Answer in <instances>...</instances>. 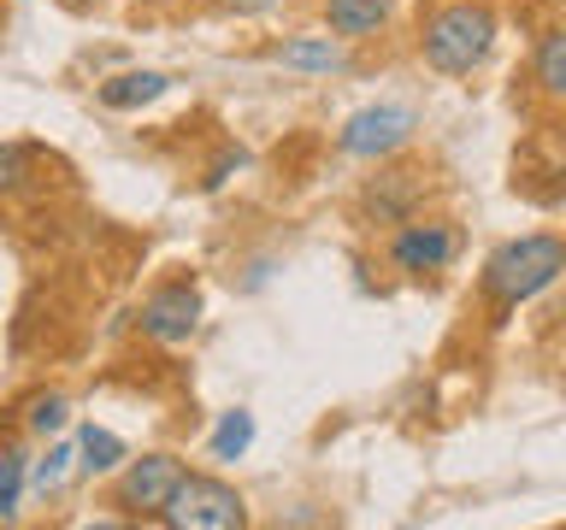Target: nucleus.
<instances>
[{
  "mask_svg": "<svg viewBox=\"0 0 566 530\" xmlns=\"http://www.w3.org/2000/svg\"><path fill=\"white\" fill-rule=\"evenodd\" d=\"M560 272H566V242L560 236H520V242H502L484 259V295L507 312V307H520V300L543 295Z\"/></svg>",
  "mask_w": 566,
  "mask_h": 530,
  "instance_id": "f03ea898",
  "label": "nucleus"
},
{
  "mask_svg": "<svg viewBox=\"0 0 566 530\" xmlns=\"http://www.w3.org/2000/svg\"><path fill=\"white\" fill-rule=\"evenodd\" d=\"M65 418H71L65 395H42V401L30 406V431H35V436H48V431H65Z\"/></svg>",
  "mask_w": 566,
  "mask_h": 530,
  "instance_id": "2eb2a0df",
  "label": "nucleus"
},
{
  "mask_svg": "<svg viewBox=\"0 0 566 530\" xmlns=\"http://www.w3.org/2000/svg\"><path fill=\"white\" fill-rule=\"evenodd\" d=\"M248 442H254V413L237 406V413H224L219 431H212V459H242Z\"/></svg>",
  "mask_w": 566,
  "mask_h": 530,
  "instance_id": "9b49d317",
  "label": "nucleus"
},
{
  "mask_svg": "<svg viewBox=\"0 0 566 530\" xmlns=\"http://www.w3.org/2000/svg\"><path fill=\"white\" fill-rule=\"evenodd\" d=\"M407 136H413V113L407 106H366V113H354L343 124V153L354 159H384V153H396L407 148Z\"/></svg>",
  "mask_w": 566,
  "mask_h": 530,
  "instance_id": "20e7f679",
  "label": "nucleus"
},
{
  "mask_svg": "<svg viewBox=\"0 0 566 530\" xmlns=\"http://www.w3.org/2000/svg\"><path fill=\"white\" fill-rule=\"evenodd\" d=\"M277 60L290 71H343V47L325 42V35H301V42H283Z\"/></svg>",
  "mask_w": 566,
  "mask_h": 530,
  "instance_id": "9d476101",
  "label": "nucleus"
},
{
  "mask_svg": "<svg viewBox=\"0 0 566 530\" xmlns=\"http://www.w3.org/2000/svg\"><path fill=\"white\" fill-rule=\"evenodd\" d=\"M424 60L437 71H449V77H467L490 60L495 47V18L484 0H449V7H437L424 18V35H419Z\"/></svg>",
  "mask_w": 566,
  "mask_h": 530,
  "instance_id": "f257e3e1",
  "label": "nucleus"
},
{
  "mask_svg": "<svg viewBox=\"0 0 566 530\" xmlns=\"http://www.w3.org/2000/svg\"><path fill=\"white\" fill-rule=\"evenodd\" d=\"M118 459H124V442L113 431H95V424H88L83 431V471H113Z\"/></svg>",
  "mask_w": 566,
  "mask_h": 530,
  "instance_id": "4468645a",
  "label": "nucleus"
},
{
  "mask_svg": "<svg viewBox=\"0 0 566 530\" xmlns=\"http://www.w3.org/2000/svg\"><path fill=\"white\" fill-rule=\"evenodd\" d=\"M537 83H543V95L566 100V30H555V35L537 47Z\"/></svg>",
  "mask_w": 566,
  "mask_h": 530,
  "instance_id": "f8f14e48",
  "label": "nucleus"
},
{
  "mask_svg": "<svg viewBox=\"0 0 566 530\" xmlns=\"http://www.w3.org/2000/svg\"><path fill=\"white\" fill-rule=\"evenodd\" d=\"M65 459H71V448H53V454L42 459V471H35V484H42V489H48V484H60V471H65Z\"/></svg>",
  "mask_w": 566,
  "mask_h": 530,
  "instance_id": "f3484780",
  "label": "nucleus"
},
{
  "mask_svg": "<svg viewBox=\"0 0 566 530\" xmlns=\"http://www.w3.org/2000/svg\"><path fill=\"white\" fill-rule=\"evenodd\" d=\"M159 519H166L171 530H242L248 507L230 484H219V477L184 471V484L171 489V501L159 507Z\"/></svg>",
  "mask_w": 566,
  "mask_h": 530,
  "instance_id": "7ed1b4c3",
  "label": "nucleus"
},
{
  "mask_svg": "<svg viewBox=\"0 0 566 530\" xmlns=\"http://www.w3.org/2000/svg\"><path fill=\"white\" fill-rule=\"evenodd\" d=\"M184 484V459H171V454H142L130 471H124V484H118V501L130 507V512H159L171 501V489Z\"/></svg>",
  "mask_w": 566,
  "mask_h": 530,
  "instance_id": "423d86ee",
  "label": "nucleus"
},
{
  "mask_svg": "<svg viewBox=\"0 0 566 530\" xmlns=\"http://www.w3.org/2000/svg\"><path fill=\"white\" fill-rule=\"evenodd\" d=\"M195 325H201V295L189 289V283H166V289H154L148 300H142V330L154 336V342H189Z\"/></svg>",
  "mask_w": 566,
  "mask_h": 530,
  "instance_id": "39448f33",
  "label": "nucleus"
},
{
  "mask_svg": "<svg viewBox=\"0 0 566 530\" xmlns=\"http://www.w3.org/2000/svg\"><path fill=\"white\" fill-rule=\"evenodd\" d=\"M166 95V77L159 71H124V77L101 83V106H113V113H136V106H148Z\"/></svg>",
  "mask_w": 566,
  "mask_h": 530,
  "instance_id": "1a4fd4ad",
  "label": "nucleus"
},
{
  "mask_svg": "<svg viewBox=\"0 0 566 530\" xmlns=\"http://www.w3.org/2000/svg\"><path fill=\"white\" fill-rule=\"evenodd\" d=\"M18 501H24V454L7 448L0 454V519H18Z\"/></svg>",
  "mask_w": 566,
  "mask_h": 530,
  "instance_id": "ddd939ff",
  "label": "nucleus"
},
{
  "mask_svg": "<svg viewBox=\"0 0 566 530\" xmlns=\"http://www.w3.org/2000/svg\"><path fill=\"white\" fill-rule=\"evenodd\" d=\"M389 259L401 265V272H442V265L454 259V230L449 224H401L396 242H389Z\"/></svg>",
  "mask_w": 566,
  "mask_h": 530,
  "instance_id": "0eeeda50",
  "label": "nucleus"
},
{
  "mask_svg": "<svg viewBox=\"0 0 566 530\" xmlns=\"http://www.w3.org/2000/svg\"><path fill=\"white\" fill-rule=\"evenodd\" d=\"M224 7L237 12V18H260V12H272L277 0H224Z\"/></svg>",
  "mask_w": 566,
  "mask_h": 530,
  "instance_id": "a211bd4d",
  "label": "nucleus"
},
{
  "mask_svg": "<svg viewBox=\"0 0 566 530\" xmlns=\"http://www.w3.org/2000/svg\"><path fill=\"white\" fill-rule=\"evenodd\" d=\"M18 166H24V148H18V141H7V148H0V189L18 183Z\"/></svg>",
  "mask_w": 566,
  "mask_h": 530,
  "instance_id": "dca6fc26",
  "label": "nucleus"
},
{
  "mask_svg": "<svg viewBox=\"0 0 566 530\" xmlns=\"http://www.w3.org/2000/svg\"><path fill=\"white\" fill-rule=\"evenodd\" d=\"M389 12H396V0H331L325 18H331V30L336 35H371V30H384L389 24Z\"/></svg>",
  "mask_w": 566,
  "mask_h": 530,
  "instance_id": "6e6552de",
  "label": "nucleus"
}]
</instances>
